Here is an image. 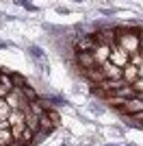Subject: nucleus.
<instances>
[{
  "instance_id": "obj_2",
  "label": "nucleus",
  "mask_w": 143,
  "mask_h": 146,
  "mask_svg": "<svg viewBox=\"0 0 143 146\" xmlns=\"http://www.w3.org/2000/svg\"><path fill=\"white\" fill-rule=\"evenodd\" d=\"M61 111L26 76L0 68V146H35L56 131Z\"/></svg>"
},
{
  "instance_id": "obj_1",
  "label": "nucleus",
  "mask_w": 143,
  "mask_h": 146,
  "mask_svg": "<svg viewBox=\"0 0 143 146\" xmlns=\"http://www.w3.org/2000/svg\"><path fill=\"white\" fill-rule=\"evenodd\" d=\"M72 66L98 100L143 129V29L104 26L72 42Z\"/></svg>"
}]
</instances>
